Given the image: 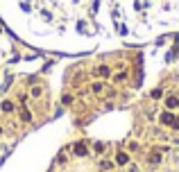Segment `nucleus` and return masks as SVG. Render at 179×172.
<instances>
[{
	"label": "nucleus",
	"instance_id": "obj_1",
	"mask_svg": "<svg viewBox=\"0 0 179 172\" xmlns=\"http://www.w3.org/2000/svg\"><path fill=\"white\" fill-rule=\"evenodd\" d=\"M127 161H129L127 154H125V152H118V156H116V163H118V165H125Z\"/></svg>",
	"mask_w": 179,
	"mask_h": 172
},
{
	"label": "nucleus",
	"instance_id": "obj_2",
	"mask_svg": "<svg viewBox=\"0 0 179 172\" xmlns=\"http://www.w3.org/2000/svg\"><path fill=\"white\" fill-rule=\"evenodd\" d=\"M161 122H163V125H172V122H175L172 113H163V116H161Z\"/></svg>",
	"mask_w": 179,
	"mask_h": 172
},
{
	"label": "nucleus",
	"instance_id": "obj_3",
	"mask_svg": "<svg viewBox=\"0 0 179 172\" xmlns=\"http://www.w3.org/2000/svg\"><path fill=\"white\" fill-rule=\"evenodd\" d=\"M75 154H77V156H84V154H86V147H84L82 143H77V145H75Z\"/></svg>",
	"mask_w": 179,
	"mask_h": 172
},
{
	"label": "nucleus",
	"instance_id": "obj_4",
	"mask_svg": "<svg viewBox=\"0 0 179 172\" xmlns=\"http://www.w3.org/2000/svg\"><path fill=\"white\" fill-rule=\"evenodd\" d=\"M177 106H179L177 97H168V109H177Z\"/></svg>",
	"mask_w": 179,
	"mask_h": 172
},
{
	"label": "nucleus",
	"instance_id": "obj_5",
	"mask_svg": "<svg viewBox=\"0 0 179 172\" xmlns=\"http://www.w3.org/2000/svg\"><path fill=\"white\" fill-rule=\"evenodd\" d=\"M97 75H100V77H107L109 75V68L107 66H100V68H97Z\"/></svg>",
	"mask_w": 179,
	"mask_h": 172
},
{
	"label": "nucleus",
	"instance_id": "obj_6",
	"mask_svg": "<svg viewBox=\"0 0 179 172\" xmlns=\"http://www.w3.org/2000/svg\"><path fill=\"white\" fill-rule=\"evenodd\" d=\"M14 106H11V102H2V111H11Z\"/></svg>",
	"mask_w": 179,
	"mask_h": 172
}]
</instances>
